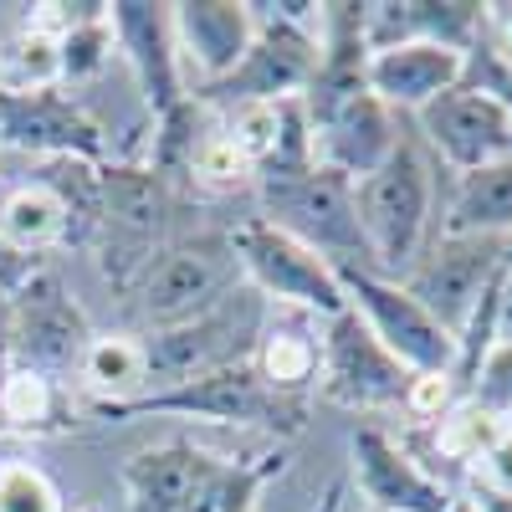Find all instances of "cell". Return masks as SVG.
Wrapping results in <instances>:
<instances>
[{"label": "cell", "mask_w": 512, "mask_h": 512, "mask_svg": "<svg viewBox=\"0 0 512 512\" xmlns=\"http://www.w3.org/2000/svg\"><path fill=\"white\" fill-rule=\"evenodd\" d=\"M57 52H62V82H93L103 77L113 47V26H108V6H98L88 21H77L72 31L57 36Z\"/></svg>", "instance_id": "cell-29"}, {"label": "cell", "mask_w": 512, "mask_h": 512, "mask_svg": "<svg viewBox=\"0 0 512 512\" xmlns=\"http://www.w3.org/2000/svg\"><path fill=\"white\" fill-rule=\"evenodd\" d=\"M169 31H175L185 88H195L190 98H200L246 62L256 41V16L246 0H180V6H169Z\"/></svg>", "instance_id": "cell-12"}, {"label": "cell", "mask_w": 512, "mask_h": 512, "mask_svg": "<svg viewBox=\"0 0 512 512\" xmlns=\"http://www.w3.org/2000/svg\"><path fill=\"white\" fill-rule=\"evenodd\" d=\"M466 77L472 82H482V88L512 113V67H497L492 57H482V52H472V67H466Z\"/></svg>", "instance_id": "cell-36"}, {"label": "cell", "mask_w": 512, "mask_h": 512, "mask_svg": "<svg viewBox=\"0 0 512 512\" xmlns=\"http://www.w3.org/2000/svg\"><path fill=\"white\" fill-rule=\"evenodd\" d=\"M472 502H477V512H512V497H507V492H482V487H472Z\"/></svg>", "instance_id": "cell-38"}, {"label": "cell", "mask_w": 512, "mask_h": 512, "mask_svg": "<svg viewBox=\"0 0 512 512\" xmlns=\"http://www.w3.org/2000/svg\"><path fill=\"white\" fill-rule=\"evenodd\" d=\"M62 82V52L57 36L41 26H21L0 41V93H47Z\"/></svg>", "instance_id": "cell-25"}, {"label": "cell", "mask_w": 512, "mask_h": 512, "mask_svg": "<svg viewBox=\"0 0 512 512\" xmlns=\"http://www.w3.org/2000/svg\"><path fill=\"white\" fill-rule=\"evenodd\" d=\"M0 241H6L16 256L36 262L41 251H52L62 241H72V216L62 195L47 180H26L16 190L0 195Z\"/></svg>", "instance_id": "cell-22"}, {"label": "cell", "mask_w": 512, "mask_h": 512, "mask_svg": "<svg viewBox=\"0 0 512 512\" xmlns=\"http://www.w3.org/2000/svg\"><path fill=\"white\" fill-rule=\"evenodd\" d=\"M507 425H512V415H507Z\"/></svg>", "instance_id": "cell-43"}, {"label": "cell", "mask_w": 512, "mask_h": 512, "mask_svg": "<svg viewBox=\"0 0 512 512\" xmlns=\"http://www.w3.org/2000/svg\"><path fill=\"white\" fill-rule=\"evenodd\" d=\"M492 333H497V344H512V267L502 272L497 282V313H492Z\"/></svg>", "instance_id": "cell-37"}, {"label": "cell", "mask_w": 512, "mask_h": 512, "mask_svg": "<svg viewBox=\"0 0 512 512\" xmlns=\"http://www.w3.org/2000/svg\"><path fill=\"white\" fill-rule=\"evenodd\" d=\"M277 456H262V461H226V456H210L205 472L190 492V502L180 512H256L262 502V487L272 482L277 472Z\"/></svg>", "instance_id": "cell-24"}, {"label": "cell", "mask_w": 512, "mask_h": 512, "mask_svg": "<svg viewBox=\"0 0 512 512\" xmlns=\"http://www.w3.org/2000/svg\"><path fill=\"white\" fill-rule=\"evenodd\" d=\"M256 190H262V221L318 251L328 267H369L349 175L313 159L308 169H292V175H256Z\"/></svg>", "instance_id": "cell-2"}, {"label": "cell", "mask_w": 512, "mask_h": 512, "mask_svg": "<svg viewBox=\"0 0 512 512\" xmlns=\"http://www.w3.org/2000/svg\"><path fill=\"white\" fill-rule=\"evenodd\" d=\"M6 318H11V354L21 369H36V374H67L82 364L88 354L93 333H88V318L82 308L67 297V287L52 277V272H36L26 287L11 292L6 303Z\"/></svg>", "instance_id": "cell-11"}, {"label": "cell", "mask_w": 512, "mask_h": 512, "mask_svg": "<svg viewBox=\"0 0 512 512\" xmlns=\"http://www.w3.org/2000/svg\"><path fill=\"white\" fill-rule=\"evenodd\" d=\"M400 41H441L456 52H477L482 0H374L364 6V47H400Z\"/></svg>", "instance_id": "cell-18"}, {"label": "cell", "mask_w": 512, "mask_h": 512, "mask_svg": "<svg viewBox=\"0 0 512 512\" xmlns=\"http://www.w3.org/2000/svg\"><path fill=\"white\" fill-rule=\"evenodd\" d=\"M446 512H477V502H472V497H456V502H451Z\"/></svg>", "instance_id": "cell-40"}, {"label": "cell", "mask_w": 512, "mask_h": 512, "mask_svg": "<svg viewBox=\"0 0 512 512\" xmlns=\"http://www.w3.org/2000/svg\"><path fill=\"white\" fill-rule=\"evenodd\" d=\"M415 128L420 149H431V159H441L451 175H472L512 154V113L472 77L441 93L431 108H420Z\"/></svg>", "instance_id": "cell-9"}, {"label": "cell", "mask_w": 512, "mask_h": 512, "mask_svg": "<svg viewBox=\"0 0 512 512\" xmlns=\"http://www.w3.org/2000/svg\"><path fill=\"white\" fill-rule=\"evenodd\" d=\"M82 384L93 390V410H113L149 395V354H144V338L134 333H93L88 354L77 364Z\"/></svg>", "instance_id": "cell-23"}, {"label": "cell", "mask_w": 512, "mask_h": 512, "mask_svg": "<svg viewBox=\"0 0 512 512\" xmlns=\"http://www.w3.org/2000/svg\"><path fill=\"white\" fill-rule=\"evenodd\" d=\"M318 364H323V333H318V318L277 308V318H267L262 338H256L251 369L262 374V384H267L272 395L303 400L308 390H318Z\"/></svg>", "instance_id": "cell-19"}, {"label": "cell", "mask_w": 512, "mask_h": 512, "mask_svg": "<svg viewBox=\"0 0 512 512\" xmlns=\"http://www.w3.org/2000/svg\"><path fill=\"white\" fill-rule=\"evenodd\" d=\"M113 47L134 72L139 98L154 108V118H169L190 93L175 57V31H169V6H144V0H118L108 6Z\"/></svg>", "instance_id": "cell-13"}, {"label": "cell", "mask_w": 512, "mask_h": 512, "mask_svg": "<svg viewBox=\"0 0 512 512\" xmlns=\"http://www.w3.org/2000/svg\"><path fill=\"white\" fill-rule=\"evenodd\" d=\"M262 328H267V297L251 292V287H236L226 303H216L210 313H200L180 328H159V333L144 338L149 384L154 390H169V384H185V379H200V374L246 364L256 354Z\"/></svg>", "instance_id": "cell-3"}, {"label": "cell", "mask_w": 512, "mask_h": 512, "mask_svg": "<svg viewBox=\"0 0 512 512\" xmlns=\"http://www.w3.org/2000/svg\"><path fill=\"white\" fill-rule=\"evenodd\" d=\"M472 487H482V492H507V497H512V425H502L497 441L472 461Z\"/></svg>", "instance_id": "cell-34"}, {"label": "cell", "mask_w": 512, "mask_h": 512, "mask_svg": "<svg viewBox=\"0 0 512 512\" xmlns=\"http://www.w3.org/2000/svg\"><path fill=\"white\" fill-rule=\"evenodd\" d=\"M502 425H507V420H497L492 410H482L477 400H466V395H461V400L431 425V436H436V451H441L446 461H461L466 472H472V461L497 441Z\"/></svg>", "instance_id": "cell-28"}, {"label": "cell", "mask_w": 512, "mask_h": 512, "mask_svg": "<svg viewBox=\"0 0 512 512\" xmlns=\"http://www.w3.org/2000/svg\"><path fill=\"white\" fill-rule=\"evenodd\" d=\"M477 52L497 67H512V6H482V41Z\"/></svg>", "instance_id": "cell-35"}, {"label": "cell", "mask_w": 512, "mask_h": 512, "mask_svg": "<svg viewBox=\"0 0 512 512\" xmlns=\"http://www.w3.org/2000/svg\"><path fill=\"white\" fill-rule=\"evenodd\" d=\"M236 287H246V277H241L231 236L205 231V236H185L175 246H159L144 277L134 282V297H139L144 323L159 333V328H180V323L210 313Z\"/></svg>", "instance_id": "cell-4"}, {"label": "cell", "mask_w": 512, "mask_h": 512, "mask_svg": "<svg viewBox=\"0 0 512 512\" xmlns=\"http://www.w3.org/2000/svg\"><path fill=\"white\" fill-rule=\"evenodd\" d=\"M62 415V390L52 374H36V369H21L11 364L0 374V425H11V431H57Z\"/></svg>", "instance_id": "cell-26"}, {"label": "cell", "mask_w": 512, "mask_h": 512, "mask_svg": "<svg viewBox=\"0 0 512 512\" xmlns=\"http://www.w3.org/2000/svg\"><path fill=\"white\" fill-rule=\"evenodd\" d=\"M349 456H354V482L369 497V512H446L456 502V492L425 472L379 425H359L349 441Z\"/></svg>", "instance_id": "cell-14"}, {"label": "cell", "mask_w": 512, "mask_h": 512, "mask_svg": "<svg viewBox=\"0 0 512 512\" xmlns=\"http://www.w3.org/2000/svg\"><path fill=\"white\" fill-rule=\"evenodd\" d=\"M441 236H512V154L482 164L472 175H456V190L441 210Z\"/></svg>", "instance_id": "cell-21"}, {"label": "cell", "mask_w": 512, "mask_h": 512, "mask_svg": "<svg viewBox=\"0 0 512 512\" xmlns=\"http://www.w3.org/2000/svg\"><path fill=\"white\" fill-rule=\"evenodd\" d=\"M210 451H200L195 441H159L149 451H139L123 466V497L128 512H180L205 472Z\"/></svg>", "instance_id": "cell-20"}, {"label": "cell", "mask_w": 512, "mask_h": 512, "mask_svg": "<svg viewBox=\"0 0 512 512\" xmlns=\"http://www.w3.org/2000/svg\"><path fill=\"white\" fill-rule=\"evenodd\" d=\"M466 400H477L497 420L512 415V344H492V354L482 359V369L472 379V390H466Z\"/></svg>", "instance_id": "cell-32"}, {"label": "cell", "mask_w": 512, "mask_h": 512, "mask_svg": "<svg viewBox=\"0 0 512 512\" xmlns=\"http://www.w3.org/2000/svg\"><path fill=\"white\" fill-rule=\"evenodd\" d=\"M292 108H297V98H292V103H267V98L226 103V123H221V134H226V144H231L251 169H262V164L282 149V139H287Z\"/></svg>", "instance_id": "cell-27"}, {"label": "cell", "mask_w": 512, "mask_h": 512, "mask_svg": "<svg viewBox=\"0 0 512 512\" xmlns=\"http://www.w3.org/2000/svg\"><path fill=\"white\" fill-rule=\"evenodd\" d=\"M354 205L369 267L400 282L436 236V164L420 139H400V149L374 175L354 180Z\"/></svg>", "instance_id": "cell-1"}, {"label": "cell", "mask_w": 512, "mask_h": 512, "mask_svg": "<svg viewBox=\"0 0 512 512\" xmlns=\"http://www.w3.org/2000/svg\"><path fill=\"white\" fill-rule=\"evenodd\" d=\"M0 144L41 159H103V128L67 93H0Z\"/></svg>", "instance_id": "cell-15"}, {"label": "cell", "mask_w": 512, "mask_h": 512, "mask_svg": "<svg viewBox=\"0 0 512 512\" xmlns=\"http://www.w3.org/2000/svg\"><path fill=\"white\" fill-rule=\"evenodd\" d=\"M236 262L251 292L267 297V308H287V313H308V318H338L349 313L344 287H338V267H328L318 251H308L303 241H292L287 231H277L272 221L251 216L231 231Z\"/></svg>", "instance_id": "cell-5"}, {"label": "cell", "mask_w": 512, "mask_h": 512, "mask_svg": "<svg viewBox=\"0 0 512 512\" xmlns=\"http://www.w3.org/2000/svg\"><path fill=\"white\" fill-rule=\"evenodd\" d=\"M507 267V241L492 236H431V246L420 251V262L400 277V287L431 313L451 338L472 323L477 303L492 292V282Z\"/></svg>", "instance_id": "cell-8"}, {"label": "cell", "mask_w": 512, "mask_h": 512, "mask_svg": "<svg viewBox=\"0 0 512 512\" xmlns=\"http://www.w3.org/2000/svg\"><path fill=\"white\" fill-rule=\"evenodd\" d=\"M456 400H461V390H456V379H451V374H415L400 410H405L410 420H420V425H436Z\"/></svg>", "instance_id": "cell-33"}, {"label": "cell", "mask_w": 512, "mask_h": 512, "mask_svg": "<svg viewBox=\"0 0 512 512\" xmlns=\"http://www.w3.org/2000/svg\"><path fill=\"white\" fill-rule=\"evenodd\" d=\"M338 497H344V482H333V487H328V497H323L318 512H338Z\"/></svg>", "instance_id": "cell-39"}, {"label": "cell", "mask_w": 512, "mask_h": 512, "mask_svg": "<svg viewBox=\"0 0 512 512\" xmlns=\"http://www.w3.org/2000/svg\"><path fill=\"white\" fill-rule=\"evenodd\" d=\"M82 512H103V507H82Z\"/></svg>", "instance_id": "cell-42"}, {"label": "cell", "mask_w": 512, "mask_h": 512, "mask_svg": "<svg viewBox=\"0 0 512 512\" xmlns=\"http://www.w3.org/2000/svg\"><path fill=\"white\" fill-rule=\"evenodd\" d=\"M313 128V159L338 169L349 180H364L400 149V113H390L374 93H354L349 103L328 108L323 118L308 123Z\"/></svg>", "instance_id": "cell-17"}, {"label": "cell", "mask_w": 512, "mask_h": 512, "mask_svg": "<svg viewBox=\"0 0 512 512\" xmlns=\"http://www.w3.org/2000/svg\"><path fill=\"white\" fill-rule=\"evenodd\" d=\"M410 379L415 374L354 313H338L323 323V364H318L323 400L344 410H400Z\"/></svg>", "instance_id": "cell-10"}, {"label": "cell", "mask_w": 512, "mask_h": 512, "mask_svg": "<svg viewBox=\"0 0 512 512\" xmlns=\"http://www.w3.org/2000/svg\"><path fill=\"white\" fill-rule=\"evenodd\" d=\"M507 267H512V236H507Z\"/></svg>", "instance_id": "cell-41"}, {"label": "cell", "mask_w": 512, "mask_h": 512, "mask_svg": "<svg viewBox=\"0 0 512 512\" xmlns=\"http://www.w3.org/2000/svg\"><path fill=\"white\" fill-rule=\"evenodd\" d=\"M185 175L195 185H216V190H241V185H256V169L226 144L221 128H210V134H200V144L190 149L185 159Z\"/></svg>", "instance_id": "cell-30"}, {"label": "cell", "mask_w": 512, "mask_h": 512, "mask_svg": "<svg viewBox=\"0 0 512 512\" xmlns=\"http://www.w3.org/2000/svg\"><path fill=\"white\" fill-rule=\"evenodd\" d=\"M0 512H62V492L41 466L0 461Z\"/></svg>", "instance_id": "cell-31"}, {"label": "cell", "mask_w": 512, "mask_h": 512, "mask_svg": "<svg viewBox=\"0 0 512 512\" xmlns=\"http://www.w3.org/2000/svg\"><path fill=\"white\" fill-rule=\"evenodd\" d=\"M103 420H123V415H185V420H210V425H272V431H297L303 425V400L272 395L262 374L246 364L200 374L185 384H169L144 400H128L113 410H93Z\"/></svg>", "instance_id": "cell-6"}, {"label": "cell", "mask_w": 512, "mask_h": 512, "mask_svg": "<svg viewBox=\"0 0 512 512\" xmlns=\"http://www.w3.org/2000/svg\"><path fill=\"white\" fill-rule=\"evenodd\" d=\"M472 52L441 47V41H400V47H379L369 52L364 82L369 93L390 108V113H420L431 108L441 93H451L456 82H466Z\"/></svg>", "instance_id": "cell-16"}, {"label": "cell", "mask_w": 512, "mask_h": 512, "mask_svg": "<svg viewBox=\"0 0 512 512\" xmlns=\"http://www.w3.org/2000/svg\"><path fill=\"white\" fill-rule=\"evenodd\" d=\"M338 287H344L349 313L410 374H451L456 369V338L425 313L395 277H379L369 267H338Z\"/></svg>", "instance_id": "cell-7"}]
</instances>
